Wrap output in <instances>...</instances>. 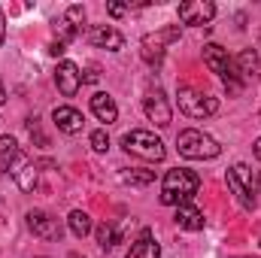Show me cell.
Instances as JSON below:
<instances>
[{
	"label": "cell",
	"instance_id": "25",
	"mask_svg": "<svg viewBox=\"0 0 261 258\" xmlns=\"http://www.w3.org/2000/svg\"><path fill=\"white\" fill-rule=\"evenodd\" d=\"M107 12H110L113 18H122V15L128 12V6H125V3H110V6H107Z\"/></svg>",
	"mask_w": 261,
	"mask_h": 258
},
{
	"label": "cell",
	"instance_id": "21",
	"mask_svg": "<svg viewBox=\"0 0 261 258\" xmlns=\"http://www.w3.org/2000/svg\"><path fill=\"white\" fill-rule=\"evenodd\" d=\"M122 179H125V183H130V186H149V183L155 179V173H152V170L130 167V170H125V173H122Z\"/></svg>",
	"mask_w": 261,
	"mask_h": 258
},
{
	"label": "cell",
	"instance_id": "3",
	"mask_svg": "<svg viewBox=\"0 0 261 258\" xmlns=\"http://www.w3.org/2000/svg\"><path fill=\"white\" fill-rule=\"evenodd\" d=\"M122 149L128 152V155H137V158H143V161H164V155H167V149H164V143L152 134V131H128L125 137H122Z\"/></svg>",
	"mask_w": 261,
	"mask_h": 258
},
{
	"label": "cell",
	"instance_id": "2",
	"mask_svg": "<svg viewBox=\"0 0 261 258\" xmlns=\"http://www.w3.org/2000/svg\"><path fill=\"white\" fill-rule=\"evenodd\" d=\"M176 149H179L182 158H192V161H210V158H219V152H222V146L210 134H203V131H197V128L179 131Z\"/></svg>",
	"mask_w": 261,
	"mask_h": 258
},
{
	"label": "cell",
	"instance_id": "29",
	"mask_svg": "<svg viewBox=\"0 0 261 258\" xmlns=\"http://www.w3.org/2000/svg\"><path fill=\"white\" fill-rule=\"evenodd\" d=\"M6 100V88H3V82H0V104Z\"/></svg>",
	"mask_w": 261,
	"mask_h": 258
},
{
	"label": "cell",
	"instance_id": "20",
	"mask_svg": "<svg viewBox=\"0 0 261 258\" xmlns=\"http://www.w3.org/2000/svg\"><path fill=\"white\" fill-rule=\"evenodd\" d=\"M119 240H122V234H119L113 225H107V222H103V225L97 228V243H100V249H107V252H110Z\"/></svg>",
	"mask_w": 261,
	"mask_h": 258
},
{
	"label": "cell",
	"instance_id": "23",
	"mask_svg": "<svg viewBox=\"0 0 261 258\" xmlns=\"http://www.w3.org/2000/svg\"><path fill=\"white\" fill-rule=\"evenodd\" d=\"M91 149H94V152H107V149H110L107 131H94V134H91Z\"/></svg>",
	"mask_w": 261,
	"mask_h": 258
},
{
	"label": "cell",
	"instance_id": "26",
	"mask_svg": "<svg viewBox=\"0 0 261 258\" xmlns=\"http://www.w3.org/2000/svg\"><path fill=\"white\" fill-rule=\"evenodd\" d=\"M64 49H67V43H61V40H55V43L49 46V52H52V55H64Z\"/></svg>",
	"mask_w": 261,
	"mask_h": 258
},
{
	"label": "cell",
	"instance_id": "5",
	"mask_svg": "<svg viewBox=\"0 0 261 258\" xmlns=\"http://www.w3.org/2000/svg\"><path fill=\"white\" fill-rule=\"evenodd\" d=\"M176 97H179V110L189 119H206V116L219 113V100L203 94V91H197V88H192V85H179Z\"/></svg>",
	"mask_w": 261,
	"mask_h": 258
},
{
	"label": "cell",
	"instance_id": "30",
	"mask_svg": "<svg viewBox=\"0 0 261 258\" xmlns=\"http://www.w3.org/2000/svg\"><path fill=\"white\" fill-rule=\"evenodd\" d=\"M67 258H79V255H76V252H70V255H67Z\"/></svg>",
	"mask_w": 261,
	"mask_h": 258
},
{
	"label": "cell",
	"instance_id": "7",
	"mask_svg": "<svg viewBox=\"0 0 261 258\" xmlns=\"http://www.w3.org/2000/svg\"><path fill=\"white\" fill-rule=\"evenodd\" d=\"M28 228L43 240H61V234H64V225L46 210H31L28 213Z\"/></svg>",
	"mask_w": 261,
	"mask_h": 258
},
{
	"label": "cell",
	"instance_id": "31",
	"mask_svg": "<svg viewBox=\"0 0 261 258\" xmlns=\"http://www.w3.org/2000/svg\"><path fill=\"white\" fill-rule=\"evenodd\" d=\"M258 183H261V179H258Z\"/></svg>",
	"mask_w": 261,
	"mask_h": 258
},
{
	"label": "cell",
	"instance_id": "1",
	"mask_svg": "<svg viewBox=\"0 0 261 258\" xmlns=\"http://www.w3.org/2000/svg\"><path fill=\"white\" fill-rule=\"evenodd\" d=\"M197 192H200V176H197L195 170L173 167V170L164 173V183H161V203H164V207H182V203H189Z\"/></svg>",
	"mask_w": 261,
	"mask_h": 258
},
{
	"label": "cell",
	"instance_id": "28",
	"mask_svg": "<svg viewBox=\"0 0 261 258\" xmlns=\"http://www.w3.org/2000/svg\"><path fill=\"white\" fill-rule=\"evenodd\" d=\"M252 152H255V158H258V161H261V137H258V140H255V146H252Z\"/></svg>",
	"mask_w": 261,
	"mask_h": 258
},
{
	"label": "cell",
	"instance_id": "11",
	"mask_svg": "<svg viewBox=\"0 0 261 258\" xmlns=\"http://www.w3.org/2000/svg\"><path fill=\"white\" fill-rule=\"evenodd\" d=\"M55 85H58V91H61L64 97H73V94L79 91V85H82L79 67L73 64V61H61V64L55 67Z\"/></svg>",
	"mask_w": 261,
	"mask_h": 258
},
{
	"label": "cell",
	"instance_id": "13",
	"mask_svg": "<svg viewBox=\"0 0 261 258\" xmlns=\"http://www.w3.org/2000/svg\"><path fill=\"white\" fill-rule=\"evenodd\" d=\"M52 122H55V128L64 131V134H79L82 125H85L82 113L73 110V107H55V110H52Z\"/></svg>",
	"mask_w": 261,
	"mask_h": 258
},
{
	"label": "cell",
	"instance_id": "19",
	"mask_svg": "<svg viewBox=\"0 0 261 258\" xmlns=\"http://www.w3.org/2000/svg\"><path fill=\"white\" fill-rule=\"evenodd\" d=\"M67 228H70L76 237H85V234H91V216L82 213V210H73V213L67 216Z\"/></svg>",
	"mask_w": 261,
	"mask_h": 258
},
{
	"label": "cell",
	"instance_id": "14",
	"mask_svg": "<svg viewBox=\"0 0 261 258\" xmlns=\"http://www.w3.org/2000/svg\"><path fill=\"white\" fill-rule=\"evenodd\" d=\"M91 113H94L100 122H107V125H113V122L119 119V107H116V100H113L110 94H103V91H97V94L91 97Z\"/></svg>",
	"mask_w": 261,
	"mask_h": 258
},
{
	"label": "cell",
	"instance_id": "10",
	"mask_svg": "<svg viewBox=\"0 0 261 258\" xmlns=\"http://www.w3.org/2000/svg\"><path fill=\"white\" fill-rule=\"evenodd\" d=\"M88 43L97 46V49H107V52L125 49V37H122L113 24H94V28L88 31Z\"/></svg>",
	"mask_w": 261,
	"mask_h": 258
},
{
	"label": "cell",
	"instance_id": "27",
	"mask_svg": "<svg viewBox=\"0 0 261 258\" xmlns=\"http://www.w3.org/2000/svg\"><path fill=\"white\" fill-rule=\"evenodd\" d=\"M3 40H6V15L0 9V46H3Z\"/></svg>",
	"mask_w": 261,
	"mask_h": 258
},
{
	"label": "cell",
	"instance_id": "12",
	"mask_svg": "<svg viewBox=\"0 0 261 258\" xmlns=\"http://www.w3.org/2000/svg\"><path fill=\"white\" fill-rule=\"evenodd\" d=\"M9 173H12V179L18 183L21 192H34V189H37V164H34L28 155H21V158L12 164Z\"/></svg>",
	"mask_w": 261,
	"mask_h": 258
},
{
	"label": "cell",
	"instance_id": "17",
	"mask_svg": "<svg viewBox=\"0 0 261 258\" xmlns=\"http://www.w3.org/2000/svg\"><path fill=\"white\" fill-rule=\"evenodd\" d=\"M173 222H176L179 228H186V231H200V228H203V213H200L197 207H192V203H182V207H176Z\"/></svg>",
	"mask_w": 261,
	"mask_h": 258
},
{
	"label": "cell",
	"instance_id": "9",
	"mask_svg": "<svg viewBox=\"0 0 261 258\" xmlns=\"http://www.w3.org/2000/svg\"><path fill=\"white\" fill-rule=\"evenodd\" d=\"M216 15V3H210V0H186L182 6H179V21L182 24H206L210 18Z\"/></svg>",
	"mask_w": 261,
	"mask_h": 258
},
{
	"label": "cell",
	"instance_id": "15",
	"mask_svg": "<svg viewBox=\"0 0 261 258\" xmlns=\"http://www.w3.org/2000/svg\"><path fill=\"white\" fill-rule=\"evenodd\" d=\"M234 64L240 70V76H243V82H249V79H258L261 76V58L255 49H243L237 58H234Z\"/></svg>",
	"mask_w": 261,
	"mask_h": 258
},
{
	"label": "cell",
	"instance_id": "4",
	"mask_svg": "<svg viewBox=\"0 0 261 258\" xmlns=\"http://www.w3.org/2000/svg\"><path fill=\"white\" fill-rule=\"evenodd\" d=\"M179 24H170V28H164V31H155V34H146L143 37V43H140V55H143V61L149 67H158L164 61V52H167V46L170 43H176L179 40Z\"/></svg>",
	"mask_w": 261,
	"mask_h": 258
},
{
	"label": "cell",
	"instance_id": "22",
	"mask_svg": "<svg viewBox=\"0 0 261 258\" xmlns=\"http://www.w3.org/2000/svg\"><path fill=\"white\" fill-rule=\"evenodd\" d=\"M64 21L76 31V34H82V28H85V9H82L79 3H76V6H70V9L64 12Z\"/></svg>",
	"mask_w": 261,
	"mask_h": 258
},
{
	"label": "cell",
	"instance_id": "18",
	"mask_svg": "<svg viewBox=\"0 0 261 258\" xmlns=\"http://www.w3.org/2000/svg\"><path fill=\"white\" fill-rule=\"evenodd\" d=\"M18 158H21L18 143H15L12 137H0V173H9Z\"/></svg>",
	"mask_w": 261,
	"mask_h": 258
},
{
	"label": "cell",
	"instance_id": "24",
	"mask_svg": "<svg viewBox=\"0 0 261 258\" xmlns=\"http://www.w3.org/2000/svg\"><path fill=\"white\" fill-rule=\"evenodd\" d=\"M97 79H100V70H97L94 64L82 70V82H97Z\"/></svg>",
	"mask_w": 261,
	"mask_h": 258
},
{
	"label": "cell",
	"instance_id": "8",
	"mask_svg": "<svg viewBox=\"0 0 261 258\" xmlns=\"http://www.w3.org/2000/svg\"><path fill=\"white\" fill-rule=\"evenodd\" d=\"M143 110H146L149 122H155L158 128H167L170 119H173V110H170V104H167V97L161 91H149L143 97Z\"/></svg>",
	"mask_w": 261,
	"mask_h": 258
},
{
	"label": "cell",
	"instance_id": "16",
	"mask_svg": "<svg viewBox=\"0 0 261 258\" xmlns=\"http://www.w3.org/2000/svg\"><path fill=\"white\" fill-rule=\"evenodd\" d=\"M128 258H161V246L155 243V237H152V231H149V228L137 237V243L130 246Z\"/></svg>",
	"mask_w": 261,
	"mask_h": 258
},
{
	"label": "cell",
	"instance_id": "6",
	"mask_svg": "<svg viewBox=\"0 0 261 258\" xmlns=\"http://www.w3.org/2000/svg\"><path fill=\"white\" fill-rule=\"evenodd\" d=\"M225 179H228V189L237 194V200H240L243 210H255L258 200H255V186H252V170L246 164H234Z\"/></svg>",
	"mask_w": 261,
	"mask_h": 258
}]
</instances>
